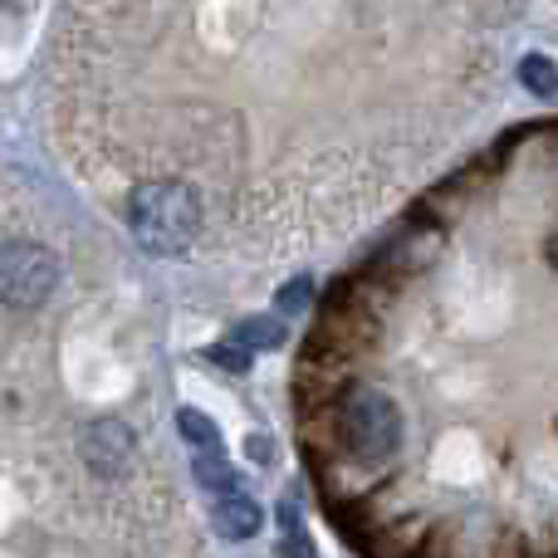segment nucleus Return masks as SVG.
Wrapping results in <instances>:
<instances>
[{
    "instance_id": "obj_1",
    "label": "nucleus",
    "mask_w": 558,
    "mask_h": 558,
    "mask_svg": "<svg viewBox=\"0 0 558 558\" xmlns=\"http://www.w3.org/2000/svg\"><path fill=\"white\" fill-rule=\"evenodd\" d=\"M333 432L357 465H387L402 451V412L377 387H348L333 407Z\"/></svg>"
},
{
    "instance_id": "obj_2",
    "label": "nucleus",
    "mask_w": 558,
    "mask_h": 558,
    "mask_svg": "<svg viewBox=\"0 0 558 558\" xmlns=\"http://www.w3.org/2000/svg\"><path fill=\"white\" fill-rule=\"evenodd\" d=\"M128 226H133L137 245L153 255H177L192 245L196 226H202V202L192 186L182 182H153L137 186L128 202Z\"/></svg>"
},
{
    "instance_id": "obj_3",
    "label": "nucleus",
    "mask_w": 558,
    "mask_h": 558,
    "mask_svg": "<svg viewBox=\"0 0 558 558\" xmlns=\"http://www.w3.org/2000/svg\"><path fill=\"white\" fill-rule=\"evenodd\" d=\"M59 265L45 245L35 241H10L0 245V299L15 308H35L54 294Z\"/></svg>"
},
{
    "instance_id": "obj_4",
    "label": "nucleus",
    "mask_w": 558,
    "mask_h": 558,
    "mask_svg": "<svg viewBox=\"0 0 558 558\" xmlns=\"http://www.w3.org/2000/svg\"><path fill=\"white\" fill-rule=\"evenodd\" d=\"M84 461L94 465L98 475H118L133 461V432H128L123 422H94L84 432Z\"/></svg>"
},
{
    "instance_id": "obj_5",
    "label": "nucleus",
    "mask_w": 558,
    "mask_h": 558,
    "mask_svg": "<svg viewBox=\"0 0 558 558\" xmlns=\"http://www.w3.org/2000/svg\"><path fill=\"white\" fill-rule=\"evenodd\" d=\"M216 530H221L226 539H251V534L260 530V505L241 490L221 495V500H216Z\"/></svg>"
},
{
    "instance_id": "obj_6",
    "label": "nucleus",
    "mask_w": 558,
    "mask_h": 558,
    "mask_svg": "<svg viewBox=\"0 0 558 558\" xmlns=\"http://www.w3.org/2000/svg\"><path fill=\"white\" fill-rule=\"evenodd\" d=\"M192 471H196V485H206L216 500H221V495H231V490H241V485H235L231 461H226V451H196Z\"/></svg>"
},
{
    "instance_id": "obj_7",
    "label": "nucleus",
    "mask_w": 558,
    "mask_h": 558,
    "mask_svg": "<svg viewBox=\"0 0 558 558\" xmlns=\"http://www.w3.org/2000/svg\"><path fill=\"white\" fill-rule=\"evenodd\" d=\"M177 432H182L196 451H221V432H216V422L206 412H196V407H182V412H177Z\"/></svg>"
},
{
    "instance_id": "obj_8",
    "label": "nucleus",
    "mask_w": 558,
    "mask_h": 558,
    "mask_svg": "<svg viewBox=\"0 0 558 558\" xmlns=\"http://www.w3.org/2000/svg\"><path fill=\"white\" fill-rule=\"evenodd\" d=\"M524 88H534L539 98H554L558 94V69H554V59H544V54H534V59H524Z\"/></svg>"
},
{
    "instance_id": "obj_9",
    "label": "nucleus",
    "mask_w": 558,
    "mask_h": 558,
    "mask_svg": "<svg viewBox=\"0 0 558 558\" xmlns=\"http://www.w3.org/2000/svg\"><path fill=\"white\" fill-rule=\"evenodd\" d=\"M235 343H241V348H275L279 343V324H275V318H251V324H241Z\"/></svg>"
},
{
    "instance_id": "obj_10",
    "label": "nucleus",
    "mask_w": 558,
    "mask_h": 558,
    "mask_svg": "<svg viewBox=\"0 0 558 558\" xmlns=\"http://www.w3.org/2000/svg\"><path fill=\"white\" fill-rule=\"evenodd\" d=\"M308 304V279H294V284H284V294H279V308L284 314H294V308Z\"/></svg>"
},
{
    "instance_id": "obj_11",
    "label": "nucleus",
    "mask_w": 558,
    "mask_h": 558,
    "mask_svg": "<svg viewBox=\"0 0 558 558\" xmlns=\"http://www.w3.org/2000/svg\"><path fill=\"white\" fill-rule=\"evenodd\" d=\"M245 451H251V461H270V456H275V446L265 441V436H251V441H245Z\"/></svg>"
}]
</instances>
